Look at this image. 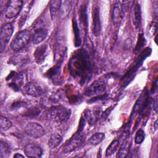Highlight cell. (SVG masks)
<instances>
[{
    "label": "cell",
    "instance_id": "e0dca14e",
    "mask_svg": "<svg viewBox=\"0 0 158 158\" xmlns=\"http://www.w3.org/2000/svg\"><path fill=\"white\" fill-rule=\"evenodd\" d=\"M62 141V136L59 133H53L51 135L48 140V146L51 149H54L60 144Z\"/></svg>",
    "mask_w": 158,
    "mask_h": 158
},
{
    "label": "cell",
    "instance_id": "3957f363",
    "mask_svg": "<svg viewBox=\"0 0 158 158\" xmlns=\"http://www.w3.org/2000/svg\"><path fill=\"white\" fill-rule=\"evenodd\" d=\"M32 34L27 29L19 31L10 43V48L14 51H19L24 48L31 40Z\"/></svg>",
    "mask_w": 158,
    "mask_h": 158
},
{
    "label": "cell",
    "instance_id": "484cf974",
    "mask_svg": "<svg viewBox=\"0 0 158 158\" xmlns=\"http://www.w3.org/2000/svg\"><path fill=\"white\" fill-rule=\"evenodd\" d=\"M80 22L83 25L84 29L87 27V14H86V6H82L80 8Z\"/></svg>",
    "mask_w": 158,
    "mask_h": 158
},
{
    "label": "cell",
    "instance_id": "4316f807",
    "mask_svg": "<svg viewBox=\"0 0 158 158\" xmlns=\"http://www.w3.org/2000/svg\"><path fill=\"white\" fill-rule=\"evenodd\" d=\"M73 31L75 33V43L76 46H78L81 44V38L79 33V28L77 25V22L76 20H73Z\"/></svg>",
    "mask_w": 158,
    "mask_h": 158
},
{
    "label": "cell",
    "instance_id": "7402d4cb",
    "mask_svg": "<svg viewBox=\"0 0 158 158\" xmlns=\"http://www.w3.org/2000/svg\"><path fill=\"white\" fill-rule=\"evenodd\" d=\"M10 152L9 145L5 141H1L0 142V157L4 158L7 156Z\"/></svg>",
    "mask_w": 158,
    "mask_h": 158
},
{
    "label": "cell",
    "instance_id": "f546056e",
    "mask_svg": "<svg viewBox=\"0 0 158 158\" xmlns=\"http://www.w3.org/2000/svg\"><path fill=\"white\" fill-rule=\"evenodd\" d=\"M132 2H133L132 1H123L122 4L121 3L122 7L124 12L126 11V10H128L130 8Z\"/></svg>",
    "mask_w": 158,
    "mask_h": 158
},
{
    "label": "cell",
    "instance_id": "7a4b0ae2",
    "mask_svg": "<svg viewBox=\"0 0 158 158\" xmlns=\"http://www.w3.org/2000/svg\"><path fill=\"white\" fill-rule=\"evenodd\" d=\"M70 109L62 106H54L46 113L48 119L57 123L66 122L70 117Z\"/></svg>",
    "mask_w": 158,
    "mask_h": 158
},
{
    "label": "cell",
    "instance_id": "2e32d148",
    "mask_svg": "<svg viewBox=\"0 0 158 158\" xmlns=\"http://www.w3.org/2000/svg\"><path fill=\"white\" fill-rule=\"evenodd\" d=\"M47 51V46L46 44L41 45L38 47L34 52V57L37 63H41L45 59Z\"/></svg>",
    "mask_w": 158,
    "mask_h": 158
},
{
    "label": "cell",
    "instance_id": "277c9868",
    "mask_svg": "<svg viewBox=\"0 0 158 158\" xmlns=\"http://www.w3.org/2000/svg\"><path fill=\"white\" fill-rule=\"evenodd\" d=\"M48 35V30L41 20L36 22L34 25V33L32 34L31 41L33 44H38L43 42Z\"/></svg>",
    "mask_w": 158,
    "mask_h": 158
},
{
    "label": "cell",
    "instance_id": "9a60e30c",
    "mask_svg": "<svg viewBox=\"0 0 158 158\" xmlns=\"http://www.w3.org/2000/svg\"><path fill=\"white\" fill-rule=\"evenodd\" d=\"M9 86L15 90H19L23 83V75L22 73H17L10 77Z\"/></svg>",
    "mask_w": 158,
    "mask_h": 158
},
{
    "label": "cell",
    "instance_id": "cb8c5ba5",
    "mask_svg": "<svg viewBox=\"0 0 158 158\" xmlns=\"http://www.w3.org/2000/svg\"><path fill=\"white\" fill-rule=\"evenodd\" d=\"M49 78H50L51 80H52L54 81H56L57 79L59 77L60 75V70H59V67H54L52 69H51L49 71L48 73H47Z\"/></svg>",
    "mask_w": 158,
    "mask_h": 158
},
{
    "label": "cell",
    "instance_id": "6da1fadb",
    "mask_svg": "<svg viewBox=\"0 0 158 158\" xmlns=\"http://www.w3.org/2000/svg\"><path fill=\"white\" fill-rule=\"evenodd\" d=\"M70 75L81 85L89 81L92 77L93 68L89 54L85 49L77 51L69 62Z\"/></svg>",
    "mask_w": 158,
    "mask_h": 158
},
{
    "label": "cell",
    "instance_id": "44dd1931",
    "mask_svg": "<svg viewBox=\"0 0 158 158\" xmlns=\"http://www.w3.org/2000/svg\"><path fill=\"white\" fill-rule=\"evenodd\" d=\"M120 144V141L118 139H114L111 142L109 146L107 147L106 151V157H109L114 154L117 149L118 148Z\"/></svg>",
    "mask_w": 158,
    "mask_h": 158
},
{
    "label": "cell",
    "instance_id": "ffe728a7",
    "mask_svg": "<svg viewBox=\"0 0 158 158\" xmlns=\"http://www.w3.org/2000/svg\"><path fill=\"white\" fill-rule=\"evenodd\" d=\"M105 138V134L102 132H97L93 135L89 139L88 142L92 145H97L101 143Z\"/></svg>",
    "mask_w": 158,
    "mask_h": 158
},
{
    "label": "cell",
    "instance_id": "30bf717a",
    "mask_svg": "<svg viewBox=\"0 0 158 158\" xmlns=\"http://www.w3.org/2000/svg\"><path fill=\"white\" fill-rule=\"evenodd\" d=\"M24 92L33 97H40L45 93V89L39 83L35 82H30L25 85L23 88Z\"/></svg>",
    "mask_w": 158,
    "mask_h": 158
},
{
    "label": "cell",
    "instance_id": "ac0fdd59",
    "mask_svg": "<svg viewBox=\"0 0 158 158\" xmlns=\"http://www.w3.org/2000/svg\"><path fill=\"white\" fill-rule=\"evenodd\" d=\"M61 5V1H51L49 4V10L52 20L55 19L59 12Z\"/></svg>",
    "mask_w": 158,
    "mask_h": 158
},
{
    "label": "cell",
    "instance_id": "52a82bcc",
    "mask_svg": "<svg viewBox=\"0 0 158 158\" xmlns=\"http://www.w3.org/2000/svg\"><path fill=\"white\" fill-rule=\"evenodd\" d=\"M14 31V28L11 23H7L2 25L0 30V40H1V52H2L5 49L6 45L9 42Z\"/></svg>",
    "mask_w": 158,
    "mask_h": 158
},
{
    "label": "cell",
    "instance_id": "5b68a950",
    "mask_svg": "<svg viewBox=\"0 0 158 158\" xmlns=\"http://www.w3.org/2000/svg\"><path fill=\"white\" fill-rule=\"evenodd\" d=\"M106 88V81L103 78L94 81L85 90L84 94L87 96H98L104 92Z\"/></svg>",
    "mask_w": 158,
    "mask_h": 158
},
{
    "label": "cell",
    "instance_id": "ba28073f",
    "mask_svg": "<svg viewBox=\"0 0 158 158\" xmlns=\"http://www.w3.org/2000/svg\"><path fill=\"white\" fill-rule=\"evenodd\" d=\"M84 138V134L82 132V129L80 128L73 136L67 143L64 146L63 151L65 153H68L77 149L82 143Z\"/></svg>",
    "mask_w": 158,
    "mask_h": 158
},
{
    "label": "cell",
    "instance_id": "4dcf8cb0",
    "mask_svg": "<svg viewBox=\"0 0 158 158\" xmlns=\"http://www.w3.org/2000/svg\"><path fill=\"white\" fill-rule=\"evenodd\" d=\"M24 156L20 154H19V153H16L14 155V157H23Z\"/></svg>",
    "mask_w": 158,
    "mask_h": 158
},
{
    "label": "cell",
    "instance_id": "83f0119b",
    "mask_svg": "<svg viewBox=\"0 0 158 158\" xmlns=\"http://www.w3.org/2000/svg\"><path fill=\"white\" fill-rule=\"evenodd\" d=\"M145 135L144 132L142 129H139L135 135V143L136 144H141L144 139Z\"/></svg>",
    "mask_w": 158,
    "mask_h": 158
},
{
    "label": "cell",
    "instance_id": "603a6c76",
    "mask_svg": "<svg viewBox=\"0 0 158 158\" xmlns=\"http://www.w3.org/2000/svg\"><path fill=\"white\" fill-rule=\"evenodd\" d=\"M12 126V122L6 118V117H4L2 115L1 116L0 118V127L1 131H7L9 128H10Z\"/></svg>",
    "mask_w": 158,
    "mask_h": 158
},
{
    "label": "cell",
    "instance_id": "8fae6325",
    "mask_svg": "<svg viewBox=\"0 0 158 158\" xmlns=\"http://www.w3.org/2000/svg\"><path fill=\"white\" fill-rule=\"evenodd\" d=\"M125 12L122 7L121 2L120 1L115 2L112 14V20L113 25L115 27H118L123 20Z\"/></svg>",
    "mask_w": 158,
    "mask_h": 158
},
{
    "label": "cell",
    "instance_id": "8992f818",
    "mask_svg": "<svg viewBox=\"0 0 158 158\" xmlns=\"http://www.w3.org/2000/svg\"><path fill=\"white\" fill-rule=\"evenodd\" d=\"M23 7V1L20 0H12L8 2L5 9L4 15L7 19H13L16 17Z\"/></svg>",
    "mask_w": 158,
    "mask_h": 158
},
{
    "label": "cell",
    "instance_id": "5bb4252c",
    "mask_svg": "<svg viewBox=\"0 0 158 158\" xmlns=\"http://www.w3.org/2000/svg\"><path fill=\"white\" fill-rule=\"evenodd\" d=\"M132 22L136 29L139 28L141 24V9L138 3L134 5L132 12Z\"/></svg>",
    "mask_w": 158,
    "mask_h": 158
},
{
    "label": "cell",
    "instance_id": "4fadbf2b",
    "mask_svg": "<svg viewBox=\"0 0 158 158\" xmlns=\"http://www.w3.org/2000/svg\"><path fill=\"white\" fill-rule=\"evenodd\" d=\"M101 21L99 16V10L98 7H94L93 9V34L97 36H99L101 31Z\"/></svg>",
    "mask_w": 158,
    "mask_h": 158
},
{
    "label": "cell",
    "instance_id": "9c48e42d",
    "mask_svg": "<svg viewBox=\"0 0 158 158\" xmlns=\"http://www.w3.org/2000/svg\"><path fill=\"white\" fill-rule=\"evenodd\" d=\"M24 130L27 135L34 138H41L45 134L44 128L41 125L36 122L28 123L25 125Z\"/></svg>",
    "mask_w": 158,
    "mask_h": 158
},
{
    "label": "cell",
    "instance_id": "f1b7e54d",
    "mask_svg": "<svg viewBox=\"0 0 158 158\" xmlns=\"http://www.w3.org/2000/svg\"><path fill=\"white\" fill-rule=\"evenodd\" d=\"M145 41V39L144 38V36L141 35H139L138 37V43L136 44V47L135 48L136 51H139V49L144 45Z\"/></svg>",
    "mask_w": 158,
    "mask_h": 158
},
{
    "label": "cell",
    "instance_id": "d4e9b609",
    "mask_svg": "<svg viewBox=\"0 0 158 158\" xmlns=\"http://www.w3.org/2000/svg\"><path fill=\"white\" fill-rule=\"evenodd\" d=\"M128 151H129L128 143V141H125L124 142V143H123L122 146L119 149L117 157H120V158H124L127 157V154H128Z\"/></svg>",
    "mask_w": 158,
    "mask_h": 158
},
{
    "label": "cell",
    "instance_id": "7c38bea8",
    "mask_svg": "<svg viewBox=\"0 0 158 158\" xmlns=\"http://www.w3.org/2000/svg\"><path fill=\"white\" fill-rule=\"evenodd\" d=\"M24 152L28 157H41L43 155L41 148L33 143H28L24 148Z\"/></svg>",
    "mask_w": 158,
    "mask_h": 158
},
{
    "label": "cell",
    "instance_id": "d6986e66",
    "mask_svg": "<svg viewBox=\"0 0 158 158\" xmlns=\"http://www.w3.org/2000/svg\"><path fill=\"white\" fill-rule=\"evenodd\" d=\"M71 3H72V1H61L59 14L62 19H65L70 13V11L72 7Z\"/></svg>",
    "mask_w": 158,
    "mask_h": 158
}]
</instances>
